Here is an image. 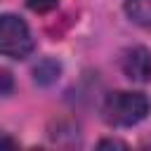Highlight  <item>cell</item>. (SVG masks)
I'll return each instance as SVG.
<instances>
[{"label": "cell", "mask_w": 151, "mask_h": 151, "mask_svg": "<svg viewBox=\"0 0 151 151\" xmlns=\"http://www.w3.org/2000/svg\"><path fill=\"white\" fill-rule=\"evenodd\" d=\"M149 109H151V101L144 92H111L106 99H104V106H101V113H104V120L113 127H130V125H137L139 120H144L149 116Z\"/></svg>", "instance_id": "6da1fadb"}, {"label": "cell", "mask_w": 151, "mask_h": 151, "mask_svg": "<svg viewBox=\"0 0 151 151\" xmlns=\"http://www.w3.org/2000/svg\"><path fill=\"white\" fill-rule=\"evenodd\" d=\"M35 42L28 24L17 14L0 17V54L9 59H26L33 52Z\"/></svg>", "instance_id": "7a4b0ae2"}, {"label": "cell", "mask_w": 151, "mask_h": 151, "mask_svg": "<svg viewBox=\"0 0 151 151\" xmlns=\"http://www.w3.org/2000/svg\"><path fill=\"white\" fill-rule=\"evenodd\" d=\"M123 73L134 83H149L151 80V54L146 47H130L123 54Z\"/></svg>", "instance_id": "3957f363"}, {"label": "cell", "mask_w": 151, "mask_h": 151, "mask_svg": "<svg viewBox=\"0 0 151 151\" xmlns=\"http://www.w3.org/2000/svg\"><path fill=\"white\" fill-rule=\"evenodd\" d=\"M125 14L144 28H151V0H125Z\"/></svg>", "instance_id": "277c9868"}, {"label": "cell", "mask_w": 151, "mask_h": 151, "mask_svg": "<svg viewBox=\"0 0 151 151\" xmlns=\"http://www.w3.org/2000/svg\"><path fill=\"white\" fill-rule=\"evenodd\" d=\"M26 5H28V9H31V12L47 14V12H52V9L59 5V0H26Z\"/></svg>", "instance_id": "5b68a950"}, {"label": "cell", "mask_w": 151, "mask_h": 151, "mask_svg": "<svg viewBox=\"0 0 151 151\" xmlns=\"http://www.w3.org/2000/svg\"><path fill=\"white\" fill-rule=\"evenodd\" d=\"M12 90H14V80H12V73H9V71H5V68H0V97L9 94Z\"/></svg>", "instance_id": "8992f818"}, {"label": "cell", "mask_w": 151, "mask_h": 151, "mask_svg": "<svg viewBox=\"0 0 151 151\" xmlns=\"http://www.w3.org/2000/svg\"><path fill=\"white\" fill-rule=\"evenodd\" d=\"M99 146H125V144L123 142H116V139H104Z\"/></svg>", "instance_id": "52a82bcc"}]
</instances>
